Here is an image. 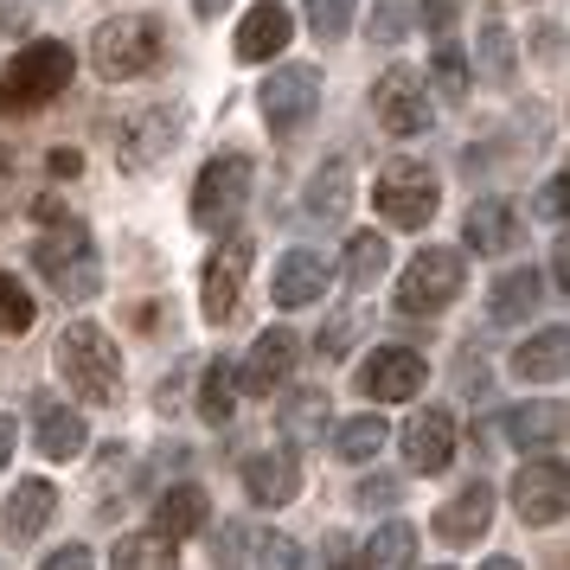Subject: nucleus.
Here are the masks:
<instances>
[{"mask_svg":"<svg viewBox=\"0 0 570 570\" xmlns=\"http://www.w3.org/2000/svg\"><path fill=\"white\" fill-rule=\"evenodd\" d=\"M71 71H78V52L65 39H32V46H20V52L7 58V71H0V116L46 109L52 97H65Z\"/></svg>","mask_w":570,"mask_h":570,"instance_id":"nucleus-1","label":"nucleus"},{"mask_svg":"<svg viewBox=\"0 0 570 570\" xmlns=\"http://www.w3.org/2000/svg\"><path fill=\"white\" fill-rule=\"evenodd\" d=\"M58 372H65V385L78 391L83 404H116V391H122L116 340H109L97 321H71V327L58 334Z\"/></svg>","mask_w":570,"mask_h":570,"instance_id":"nucleus-2","label":"nucleus"},{"mask_svg":"<svg viewBox=\"0 0 570 570\" xmlns=\"http://www.w3.org/2000/svg\"><path fill=\"white\" fill-rule=\"evenodd\" d=\"M90 65H97V78L109 83H129L141 71H155L160 65V27L148 13H116L104 27L90 32Z\"/></svg>","mask_w":570,"mask_h":570,"instance_id":"nucleus-3","label":"nucleus"},{"mask_svg":"<svg viewBox=\"0 0 570 570\" xmlns=\"http://www.w3.org/2000/svg\"><path fill=\"white\" fill-rule=\"evenodd\" d=\"M32 263H39V276L65 295V302H90L97 283H104V269H97V250H90V232L71 225V218H58L52 232L32 244Z\"/></svg>","mask_w":570,"mask_h":570,"instance_id":"nucleus-4","label":"nucleus"},{"mask_svg":"<svg viewBox=\"0 0 570 570\" xmlns=\"http://www.w3.org/2000/svg\"><path fill=\"white\" fill-rule=\"evenodd\" d=\"M372 206H379V218L391 232H423L442 206V180L423 160H391L379 174V186H372Z\"/></svg>","mask_w":570,"mask_h":570,"instance_id":"nucleus-5","label":"nucleus"},{"mask_svg":"<svg viewBox=\"0 0 570 570\" xmlns=\"http://www.w3.org/2000/svg\"><path fill=\"white\" fill-rule=\"evenodd\" d=\"M462 276H468L462 250L430 244V250H416L411 269L397 276V308H404V314H442L455 295H462Z\"/></svg>","mask_w":570,"mask_h":570,"instance_id":"nucleus-6","label":"nucleus"},{"mask_svg":"<svg viewBox=\"0 0 570 570\" xmlns=\"http://www.w3.org/2000/svg\"><path fill=\"white\" fill-rule=\"evenodd\" d=\"M250 186H257V160L250 155L206 160V174L193 180V225H199V232L232 225L237 212H244V199H250Z\"/></svg>","mask_w":570,"mask_h":570,"instance_id":"nucleus-7","label":"nucleus"},{"mask_svg":"<svg viewBox=\"0 0 570 570\" xmlns=\"http://www.w3.org/2000/svg\"><path fill=\"white\" fill-rule=\"evenodd\" d=\"M257 109L269 122V135H295L321 109V71L314 65H276L257 90Z\"/></svg>","mask_w":570,"mask_h":570,"instance_id":"nucleus-8","label":"nucleus"},{"mask_svg":"<svg viewBox=\"0 0 570 570\" xmlns=\"http://www.w3.org/2000/svg\"><path fill=\"white\" fill-rule=\"evenodd\" d=\"M250 237H225L218 250L206 257V269H199V308H206L212 327H225L237 314V302H244V276H250Z\"/></svg>","mask_w":570,"mask_h":570,"instance_id":"nucleus-9","label":"nucleus"},{"mask_svg":"<svg viewBox=\"0 0 570 570\" xmlns=\"http://www.w3.org/2000/svg\"><path fill=\"white\" fill-rule=\"evenodd\" d=\"M372 116L385 122V135H423L436 122L430 109V83L416 78L411 65H391L385 78L372 83Z\"/></svg>","mask_w":570,"mask_h":570,"instance_id":"nucleus-10","label":"nucleus"},{"mask_svg":"<svg viewBox=\"0 0 570 570\" xmlns=\"http://www.w3.org/2000/svg\"><path fill=\"white\" fill-rule=\"evenodd\" d=\"M570 507V474L564 462H525L513 474V513L525 525H558Z\"/></svg>","mask_w":570,"mask_h":570,"instance_id":"nucleus-11","label":"nucleus"},{"mask_svg":"<svg viewBox=\"0 0 570 570\" xmlns=\"http://www.w3.org/2000/svg\"><path fill=\"white\" fill-rule=\"evenodd\" d=\"M353 385H360V397H372V404H404V397L423 391V353H411V346H379V353L360 365Z\"/></svg>","mask_w":570,"mask_h":570,"instance_id":"nucleus-12","label":"nucleus"},{"mask_svg":"<svg viewBox=\"0 0 570 570\" xmlns=\"http://www.w3.org/2000/svg\"><path fill=\"white\" fill-rule=\"evenodd\" d=\"M295 360H302V340L288 334V327H269V334H257V346L244 353V365H232V379H237V391L269 397L276 385H288Z\"/></svg>","mask_w":570,"mask_h":570,"instance_id":"nucleus-13","label":"nucleus"},{"mask_svg":"<svg viewBox=\"0 0 570 570\" xmlns=\"http://www.w3.org/2000/svg\"><path fill=\"white\" fill-rule=\"evenodd\" d=\"M397 442H404L411 474H442V468L455 462V411H442V404L416 411L411 423L397 430Z\"/></svg>","mask_w":570,"mask_h":570,"instance_id":"nucleus-14","label":"nucleus"},{"mask_svg":"<svg viewBox=\"0 0 570 570\" xmlns=\"http://www.w3.org/2000/svg\"><path fill=\"white\" fill-rule=\"evenodd\" d=\"M180 129H186V109H141V116H129L122 122V167H135V174H148L160 155H174V141H180Z\"/></svg>","mask_w":570,"mask_h":570,"instance_id":"nucleus-15","label":"nucleus"},{"mask_svg":"<svg viewBox=\"0 0 570 570\" xmlns=\"http://www.w3.org/2000/svg\"><path fill=\"white\" fill-rule=\"evenodd\" d=\"M327 288H334V263L321 257V250H288L276 263V308H314V302H327Z\"/></svg>","mask_w":570,"mask_h":570,"instance_id":"nucleus-16","label":"nucleus"},{"mask_svg":"<svg viewBox=\"0 0 570 570\" xmlns=\"http://www.w3.org/2000/svg\"><path fill=\"white\" fill-rule=\"evenodd\" d=\"M288 39H295V13L283 0H257L244 13V27H237V58L244 65H269V58H283Z\"/></svg>","mask_w":570,"mask_h":570,"instance_id":"nucleus-17","label":"nucleus"},{"mask_svg":"<svg viewBox=\"0 0 570 570\" xmlns=\"http://www.w3.org/2000/svg\"><path fill=\"white\" fill-rule=\"evenodd\" d=\"M462 237H468V250H474V257H507V250L525 244V225H519V212L507 206V199H474V206H468Z\"/></svg>","mask_w":570,"mask_h":570,"instance_id":"nucleus-18","label":"nucleus"},{"mask_svg":"<svg viewBox=\"0 0 570 570\" xmlns=\"http://www.w3.org/2000/svg\"><path fill=\"white\" fill-rule=\"evenodd\" d=\"M32 442H39L46 462H71V455H83V442H90L83 411L58 404V397H32Z\"/></svg>","mask_w":570,"mask_h":570,"instance_id":"nucleus-19","label":"nucleus"},{"mask_svg":"<svg viewBox=\"0 0 570 570\" xmlns=\"http://www.w3.org/2000/svg\"><path fill=\"white\" fill-rule=\"evenodd\" d=\"M244 493H250V507H288L302 493V462L288 449H263L244 462Z\"/></svg>","mask_w":570,"mask_h":570,"instance_id":"nucleus-20","label":"nucleus"},{"mask_svg":"<svg viewBox=\"0 0 570 570\" xmlns=\"http://www.w3.org/2000/svg\"><path fill=\"white\" fill-rule=\"evenodd\" d=\"M488 525H493V488L488 481H468L455 500H442L436 507V539L442 544H474Z\"/></svg>","mask_w":570,"mask_h":570,"instance_id":"nucleus-21","label":"nucleus"},{"mask_svg":"<svg viewBox=\"0 0 570 570\" xmlns=\"http://www.w3.org/2000/svg\"><path fill=\"white\" fill-rule=\"evenodd\" d=\"M564 372H570V334L564 327H539L532 340H519L513 379H525V385H564Z\"/></svg>","mask_w":570,"mask_h":570,"instance_id":"nucleus-22","label":"nucleus"},{"mask_svg":"<svg viewBox=\"0 0 570 570\" xmlns=\"http://www.w3.org/2000/svg\"><path fill=\"white\" fill-rule=\"evenodd\" d=\"M52 513H58V488L32 474V481H20V488H13L7 513H0V532H7L13 544H27V539H39V532L52 525Z\"/></svg>","mask_w":570,"mask_h":570,"instance_id":"nucleus-23","label":"nucleus"},{"mask_svg":"<svg viewBox=\"0 0 570 570\" xmlns=\"http://www.w3.org/2000/svg\"><path fill=\"white\" fill-rule=\"evenodd\" d=\"M507 436H513V449L551 462L564 449V404H513L507 411Z\"/></svg>","mask_w":570,"mask_h":570,"instance_id":"nucleus-24","label":"nucleus"},{"mask_svg":"<svg viewBox=\"0 0 570 570\" xmlns=\"http://www.w3.org/2000/svg\"><path fill=\"white\" fill-rule=\"evenodd\" d=\"M206 519H212V500L206 488H193V481H180V488H167L155 500V532L160 539H193V532H206Z\"/></svg>","mask_w":570,"mask_h":570,"instance_id":"nucleus-25","label":"nucleus"},{"mask_svg":"<svg viewBox=\"0 0 570 570\" xmlns=\"http://www.w3.org/2000/svg\"><path fill=\"white\" fill-rule=\"evenodd\" d=\"M346 206H353V167H346V160H327L308 180V193H302V218H308V225H340Z\"/></svg>","mask_w":570,"mask_h":570,"instance_id":"nucleus-26","label":"nucleus"},{"mask_svg":"<svg viewBox=\"0 0 570 570\" xmlns=\"http://www.w3.org/2000/svg\"><path fill=\"white\" fill-rule=\"evenodd\" d=\"M276 430H283V442H295V449L321 442V430H327V391L321 385L288 391L283 404H276Z\"/></svg>","mask_w":570,"mask_h":570,"instance_id":"nucleus-27","label":"nucleus"},{"mask_svg":"<svg viewBox=\"0 0 570 570\" xmlns=\"http://www.w3.org/2000/svg\"><path fill=\"white\" fill-rule=\"evenodd\" d=\"M539 302H544V276L532 269V263H525V269H507V276L488 288V314H493V321H507V327L525 321Z\"/></svg>","mask_w":570,"mask_h":570,"instance_id":"nucleus-28","label":"nucleus"},{"mask_svg":"<svg viewBox=\"0 0 570 570\" xmlns=\"http://www.w3.org/2000/svg\"><path fill=\"white\" fill-rule=\"evenodd\" d=\"M411 558H416V532L404 519H391V525H379V532L360 544V564L353 570H411Z\"/></svg>","mask_w":570,"mask_h":570,"instance_id":"nucleus-29","label":"nucleus"},{"mask_svg":"<svg viewBox=\"0 0 570 570\" xmlns=\"http://www.w3.org/2000/svg\"><path fill=\"white\" fill-rule=\"evenodd\" d=\"M385 442H391V423L379 411H365V416H353V423H340L334 430V455L340 462H353V468H365Z\"/></svg>","mask_w":570,"mask_h":570,"instance_id":"nucleus-30","label":"nucleus"},{"mask_svg":"<svg viewBox=\"0 0 570 570\" xmlns=\"http://www.w3.org/2000/svg\"><path fill=\"white\" fill-rule=\"evenodd\" d=\"M385 269H391V244L379 232H353L346 237V288H353V295H365Z\"/></svg>","mask_w":570,"mask_h":570,"instance_id":"nucleus-31","label":"nucleus"},{"mask_svg":"<svg viewBox=\"0 0 570 570\" xmlns=\"http://www.w3.org/2000/svg\"><path fill=\"white\" fill-rule=\"evenodd\" d=\"M109 570H180V551H174V539H160V532H129V539H116Z\"/></svg>","mask_w":570,"mask_h":570,"instance_id":"nucleus-32","label":"nucleus"},{"mask_svg":"<svg viewBox=\"0 0 570 570\" xmlns=\"http://www.w3.org/2000/svg\"><path fill=\"white\" fill-rule=\"evenodd\" d=\"M474 71L488 83H507L513 78V32L500 13H481V46H474Z\"/></svg>","mask_w":570,"mask_h":570,"instance_id":"nucleus-33","label":"nucleus"},{"mask_svg":"<svg viewBox=\"0 0 570 570\" xmlns=\"http://www.w3.org/2000/svg\"><path fill=\"white\" fill-rule=\"evenodd\" d=\"M232 411H237V379H232L225 360H212L206 372H199V416H206V423H232Z\"/></svg>","mask_w":570,"mask_h":570,"instance_id":"nucleus-34","label":"nucleus"},{"mask_svg":"<svg viewBox=\"0 0 570 570\" xmlns=\"http://www.w3.org/2000/svg\"><path fill=\"white\" fill-rule=\"evenodd\" d=\"M32 321H39V302L27 295L20 276H7V269H0V334H7V340L32 334Z\"/></svg>","mask_w":570,"mask_h":570,"instance_id":"nucleus-35","label":"nucleus"},{"mask_svg":"<svg viewBox=\"0 0 570 570\" xmlns=\"http://www.w3.org/2000/svg\"><path fill=\"white\" fill-rule=\"evenodd\" d=\"M353 7H360V0H308L314 39H346V27H353Z\"/></svg>","mask_w":570,"mask_h":570,"instance_id":"nucleus-36","label":"nucleus"},{"mask_svg":"<svg viewBox=\"0 0 570 570\" xmlns=\"http://www.w3.org/2000/svg\"><path fill=\"white\" fill-rule=\"evenodd\" d=\"M436 83H442V97H468V52L462 46H436Z\"/></svg>","mask_w":570,"mask_h":570,"instance_id":"nucleus-37","label":"nucleus"},{"mask_svg":"<svg viewBox=\"0 0 570 570\" xmlns=\"http://www.w3.org/2000/svg\"><path fill=\"white\" fill-rule=\"evenodd\" d=\"M257 558H263V570H302V544L288 539V532H263Z\"/></svg>","mask_w":570,"mask_h":570,"instance_id":"nucleus-38","label":"nucleus"},{"mask_svg":"<svg viewBox=\"0 0 570 570\" xmlns=\"http://www.w3.org/2000/svg\"><path fill=\"white\" fill-rule=\"evenodd\" d=\"M244 544H250V532L244 525H225L218 544H212V570H244Z\"/></svg>","mask_w":570,"mask_h":570,"instance_id":"nucleus-39","label":"nucleus"},{"mask_svg":"<svg viewBox=\"0 0 570 570\" xmlns=\"http://www.w3.org/2000/svg\"><path fill=\"white\" fill-rule=\"evenodd\" d=\"M404 27H411V13H404L397 0H385V7L372 13V39H379V46H397V32Z\"/></svg>","mask_w":570,"mask_h":570,"instance_id":"nucleus-40","label":"nucleus"},{"mask_svg":"<svg viewBox=\"0 0 570 570\" xmlns=\"http://www.w3.org/2000/svg\"><path fill=\"white\" fill-rule=\"evenodd\" d=\"M416 13H423V27H430V32H449L455 20H462V0H423Z\"/></svg>","mask_w":570,"mask_h":570,"instance_id":"nucleus-41","label":"nucleus"},{"mask_svg":"<svg viewBox=\"0 0 570 570\" xmlns=\"http://www.w3.org/2000/svg\"><path fill=\"white\" fill-rule=\"evenodd\" d=\"M564 193H570L564 174H558V180H544L539 186V218H551V225H558V218H564Z\"/></svg>","mask_w":570,"mask_h":570,"instance_id":"nucleus-42","label":"nucleus"},{"mask_svg":"<svg viewBox=\"0 0 570 570\" xmlns=\"http://www.w3.org/2000/svg\"><path fill=\"white\" fill-rule=\"evenodd\" d=\"M90 564H97V558H90V544H65V551H52L39 570H90Z\"/></svg>","mask_w":570,"mask_h":570,"instance_id":"nucleus-43","label":"nucleus"},{"mask_svg":"<svg viewBox=\"0 0 570 570\" xmlns=\"http://www.w3.org/2000/svg\"><path fill=\"white\" fill-rule=\"evenodd\" d=\"M346 340H353V314H340L334 327L321 334V360H340V346H346Z\"/></svg>","mask_w":570,"mask_h":570,"instance_id":"nucleus-44","label":"nucleus"},{"mask_svg":"<svg viewBox=\"0 0 570 570\" xmlns=\"http://www.w3.org/2000/svg\"><path fill=\"white\" fill-rule=\"evenodd\" d=\"M372 500H379V507H391V500H397V481H391V474H372V481L360 488V507H372Z\"/></svg>","mask_w":570,"mask_h":570,"instance_id":"nucleus-45","label":"nucleus"},{"mask_svg":"<svg viewBox=\"0 0 570 570\" xmlns=\"http://www.w3.org/2000/svg\"><path fill=\"white\" fill-rule=\"evenodd\" d=\"M20 27H27V13H20L13 0H0V52L13 46V32H20Z\"/></svg>","mask_w":570,"mask_h":570,"instance_id":"nucleus-46","label":"nucleus"},{"mask_svg":"<svg viewBox=\"0 0 570 570\" xmlns=\"http://www.w3.org/2000/svg\"><path fill=\"white\" fill-rule=\"evenodd\" d=\"M551 283H558V288H570V263H564V244L551 250Z\"/></svg>","mask_w":570,"mask_h":570,"instance_id":"nucleus-47","label":"nucleus"},{"mask_svg":"<svg viewBox=\"0 0 570 570\" xmlns=\"http://www.w3.org/2000/svg\"><path fill=\"white\" fill-rule=\"evenodd\" d=\"M13 462V416H0V468Z\"/></svg>","mask_w":570,"mask_h":570,"instance_id":"nucleus-48","label":"nucleus"},{"mask_svg":"<svg viewBox=\"0 0 570 570\" xmlns=\"http://www.w3.org/2000/svg\"><path fill=\"white\" fill-rule=\"evenodd\" d=\"M78 167H83V160L71 155V148H58V155H52V174H78Z\"/></svg>","mask_w":570,"mask_h":570,"instance_id":"nucleus-49","label":"nucleus"},{"mask_svg":"<svg viewBox=\"0 0 570 570\" xmlns=\"http://www.w3.org/2000/svg\"><path fill=\"white\" fill-rule=\"evenodd\" d=\"M225 7H232V0H193V13H199V20H218Z\"/></svg>","mask_w":570,"mask_h":570,"instance_id":"nucleus-50","label":"nucleus"},{"mask_svg":"<svg viewBox=\"0 0 570 570\" xmlns=\"http://www.w3.org/2000/svg\"><path fill=\"white\" fill-rule=\"evenodd\" d=\"M481 570H519V558H488Z\"/></svg>","mask_w":570,"mask_h":570,"instance_id":"nucleus-51","label":"nucleus"}]
</instances>
